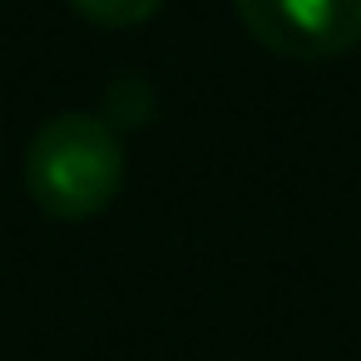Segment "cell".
Masks as SVG:
<instances>
[{
	"label": "cell",
	"mask_w": 361,
	"mask_h": 361,
	"mask_svg": "<svg viewBox=\"0 0 361 361\" xmlns=\"http://www.w3.org/2000/svg\"><path fill=\"white\" fill-rule=\"evenodd\" d=\"M119 183L124 149L99 114H55L25 149V188L50 218H94L114 203Z\"/></svg>",
	"instance_id": "cell-1"
},
{
	"label": "cell",
	"mask_w": 361,
	"mask_h": 361,
	"mask_svg": "<svg viewBox=\"0 0 361 361\" xmlns=\"http://www.w3.org/2000/svg\"><path fill=\"white\" fill-rule=\"evenodd\" d=\"M257 45L292 60H326L361 40V0H238Z\"/></svg>",
	"instance_id": "cell-2"
},
{
	"label": "cell",
	"mask_w": 361,
	"mask_h": 361,
	"mask_svg": "<svg viewBox=\"0 0 361 361\" xmlns=\"http://www.w3.org/2000/svg\"><path fill=\"white\" fill-rule=\"evenodd\" d=\"M70 6L94 20V25H109V30H124V25H144L149 16H159L164 0H70Z\"/></svg>",
	"instance_id": "cell-3"
},
{
	"label": "cell",
	"mask_w": 361,
	"mask_h": 361,
	"mask_svg": "<svg viewBox=\"0 0 361 361\" xmlns=\"http://www.w3.org/2000/svg\"><path fill=\"white\" fill-rule=\"evenodd\" d=\"M149 109H154V90H149L144 80H119V85L109 90V119H104V124L119 134V124H144Z\"/></svg>",
	"instance_id": "cell-4"
}]
</instances>
